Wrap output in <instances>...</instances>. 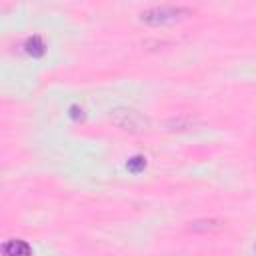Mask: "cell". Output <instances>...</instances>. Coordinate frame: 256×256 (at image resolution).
Masks as SVG:
<instances>
[{"label": "cell", "mask_w": 256, "mask_h": 256, "mask_svg": "<svg viewBox=\"0 0 256 256\" xmlns=\"http://www.w3.org/2000/svg\"><path fill=\"white\" fill-rule=\"evenodd\" d=\"M192 10L182 8V6H156V8H148L140 12V22L148 26H166V24H174V22L188 18Z\"/></svg>", "instance_id": "obj_1"}, {"label": "cell", "mask_w": 256, "mask_h": 256, "mask_svg": "<svg viewBox=\"0 0 256 256\" xmlns=\"http://www.w3.org/2000/svg\"><path fill=\"white\" fill-rule=\"evenodd\" d=\"M164 128L168 132H186L190 128H194V120L190 118H184V116H176V118H170L164 122Z\"/></svg>", "instance_id": "obj_4"}, {"label": "cell", "mask_w": 256, "mask_h": 256, "mask_svg": "<svg viewBox=\"0 0 256 256\" xmlns=\"http://www.w3.org/2000/svg\"><path fill=\"white\" fill-rule=\"evenodd\" d=\"M4 252L10 254V256H20V254H28L30 248L24 240H10L4 244Z\"/></svg>", "instance_id": "obj_5"}, {"label": "cell", "mask_w": 256, "mask_h": 256, "mask_svg": "<svg viewBox=\"0 0 256 256\" xmlns=\"http://www.w3.org/2000/svg\"><path fill=\"white\" fill-rule=\"evenodd\" d=\"M110 120L114 126L126 132H144L150 128V118L134 108H114L110 112Z\"/></svg>", "instance_id": "obj_2"}, {"label": "cell", "mask_w": 256, "mask_h": 256, "mask_svg": "<svg viewBox=\"0 0 256 256\" xmlns=\"http://www.w3.org/2000/svg\"><path fill=\"white\" fill-rule=\"evenodd\" d=\"M226 226V222L216 220V218H202V220H194L190 222V230L192 232H220Z\"/></svg>", "instance_id": "obj_3"}]
</instances>
